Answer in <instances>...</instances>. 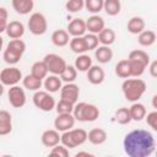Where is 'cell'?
Masks as SVG:
<instances>
[{"mask_svg": "<svg viewBox=\"0 0 157 157\" xmlns=\"http://www.w3.org/2000/svg\"><path fill=\"white\" fill-rule=\"evenodd\" d=\"M103 10L109 16H117L120 12V10H121L120 0H104Z\"/></svg>", "mask_w": 157, "mask_h": 157, "instance_id": "32", "label": "cell"}, {"mask_svg": "<svg viewBox=\"0 0 157 157\" xmlns=\"http://www.w3.org/2000/svg\"><path fill=\"white\" fill-rule=\"evenodd\" d=\"M86 72H87V80L92 85H101L104 81L105 77L104 70L98 65H92Z\"/></svg>", "mask_w": 157, "mask_h": 157, "instance_id": "13", "label": "cell"}, {"mask_svg": "<svg viewBox=\"0 0 157 157\" xmlns=\"http://www.w3.org/2000/svg\"><path fill=\"white\" fill-rule=\"evenodd\" d=\"M137 42L142 47H151L156 42V33L151 29H144L142 32L139 33Z\"/></svg>", "mask_w": 157, "mask_h": 157, "instance_id": "25", "label": "cell"}, {"mask_svg": "<svg viewBox=\"0 0 157 157\" xmlns=\"http://www.w3.org/2000/svg\"><path fill=\"white\" fill-rule=\"evenodd\" d=\"M107 137H108L107 131L101 128H93L87 132V140L92 145H102L105 142Z\"/></svg>", "mask_w": 157, "mask_h": 157, "instance_id": "17", "label": "cell"}, {"mask_svg": "<svg viewBox=\"0 0 157 157\" xmlns=\"http://www.w3.org/2000/svg\"><path fill=\"white\" fill-rule=\"evenodd\" d=\"M148 71L152 77H157V60H153L152 63H148Z\"/></svg>", "mask_w": 157, "mask_h": 157, "instance_id": "45", "label": "cell"}, {"mask_svg": "<svg viewBox=\"0 0 157 157\" xmlns=\"http://www.w3.org/2000/svg\"><path fill=\"white\" fill-rule=\"evenodd\" d=\"M43 61L44 64L47 65V69H48V72L53 74V75H60L64 69L66 67V61L63 56L55 54V53H50V54H47L44 58H43Z\"/></svg>", "mask_w": 157, "mask_h": 157, "instance_id": "6", "label": "cell"}, {"mask_svg": "<svg viewBox=\"0 0 157 157\" xmlns=\"http://www.w3.org/2000/svg\"><path fill=\"white\" fill-rule=\"evenodd\" d=\"M2 45H4V39H2V37L0 36V52H1V49H2Z\"/></svg>", "mask_w": 157, "mask_h": 157, "instance_id": "51", "label": "cell"}, {"mask_svg": "<svg viewBox=\"0 0 157 157\" xmlns=\"http://www.w3.org/2000/svg\"><path fill=\"white\" fill-rule=\"evenodd\" d=\"M78 94H80V88L74 82H67L64 86H61V88H60V98L66 99L74 104L77 102Z\"/></svg>", "mask_w": 157, "mask_h": 157, "instance_id": "9", "label": "cell"}, {"mask_svg": "<svg viewBox=\"0 0 157 157\" xmlns=\"http://www.w3.org/2000/svg\"><path fill=\"white\" fill-rule=\"evenodd\" d=\"M129 112H130L131 120L141 121L146 115V107L142 103H140L139 101L137 102H132L131 107L129 108Z\"/></svg>", "mask_w": 157, "mask_h": 157, "instance_id": "24", "label": "cell"}, {"mask_svg": "<svg viewBox=\"0 0 157 157\" xmlns=\"http://www.w3.org/2000/svg\"><path fill=\"white\" fill-rule=\"evenodd\" d=\"M32 99H33V104L43 112L53 110L55 108V104H56L54 97L48 91H40V90L36 91Z\"/></svg>", "mask_w": 157, "mask_h": 157, "instance_id": "4", "label": "cell"}, {"mask_svg": "<svg viewBox=\"0 0 157 157\" xmlns=\"http://www.w3.org/2000/svg\"><path fill=\"white\" fill-rule=\"evenodd\" d=\"M0 17L7 18V10L5 7H0Z\"/></svg>", "mask_w": 157, "mask_h": 157, "instance_id": "47", "label": "cell"}, {"mask_svg": "<svg viewBox=\"0 0 157 157\" xmlns=\"http://www.w3.org/2000/svg\"><path fill=\"white\" fill-rule=\"evenodd\" d=\"M156 101H157V94H155V96L152 97V105H153V108H155V109L157 108V104H156Z\"/></svg>", "mask_w": 157, "mask_h": 157, "instance_id": "49", "label": "cell"}, {"mask_svg": "<svg viewBox=\"0 0 157 157\" xmlns=\"http://www.w3.org/2000/svg\"><path fill=\"white\" fill-rule=\"evenodd\" d=\"M5 32L11 39H18L25 34V26L20 21H11L7 22V27Z\"/></svg>", "mask_w": 157, "mask_h": 157, "instance_id": "16", "label": "cell"}, {"mask_svg": "<svg viewBox=\"0 0 157 157\" xmlns=\"http://www.w3.org/2000/svg\"><path fill=\"white\" fill-rule=\"evenodd\" d=\"M145 20L140 16H134L128 21V32H130L131 34H139L140 32H142L145 29Z\"/></svg>", "mask_w": 157, "mask_h": 157, "instance_id": "23", "label": "cell"}, {"mask_svg": "<svg viewBox=\"0 0 157 157\" xmlns=\"http://www.w3.org/2000/svg\"><path fill=\"white\" fill-rule=\"evenodd\" d=\"M6 49H9L11 52H15V53H17L20 55H23V53L26 50V43L21 38H18V39H11L9 42Z\"/></svg>", "mask_w": 157, "mask_h": 157, "instance_id": "36", "label": "cell"}, {"mask_svg": "<svg viewBox=\"0 0 157 157\" xmlns=\"http://www.w3.org/2000/svg\"><path fill=\"white\" fill-rule=\"evenodd\" d=\"M12 130V117L7 110H0V136L10 134Z\"/></svg>", "mask_w": 157, "mask_h": 157, "instance_id": "18", "label": "cell"}, {"mask_svg": "<svg viewBox=\"0 0 157 157\" xmlns=\"http://www.w3.org/2000/svg\"><path fill=\"white\" fill-rule=\"evenodd\" d=\"M97 37H98V40H99V43L102 45H110V44H113L115 42V32L109 27L108 28L104 27L97 34Z\"/></svg>", "mask_w": 157, "mask_h": 157, "instance_id": "26", "label": "cell"}, {"mask_svg": "<svg viewBox=\"0 0 157 157\" xmlns=\"http://www.w3.org/2000/svg\"><path fill=\"white\" fill-rule=\"evenodd\" d=\"M40 140L45 147H53L60 142V134L56 129H48L43 131Z\"/></svg>", "mask_w": 157, "mask_h": 157, "instance_id": "14", "label": "cell"}, {"mask_svg": "<svg viewBox=\"0 0 157 157\" xmlns=\"http://www.w3.org/2000/svg\"><path fill=\"white\" fill-rule=\"evenodd\" d=\"M22 85H23V87L26 90L36 92V91H38L42 87V80H39V78L34 77L33 75L28 74L25 77H22Z\"/></svg>", "mask_w": 157, "mask_h": 157, "instance_id": "29", "label": "cell"}, {"mask_svg": "<svg viewBox=\"0 0 157 157\" xmlns=\"http://www.w3.org/2000/svg\"><path fill=\"white\" fill-rule=\"evenodd\" d=\"M22 80V72L16 66H9L1 70L0 82L4 86H15Z\"/></svg>", "mask_w": 157, "mask_h": 157, "instance_id": "7", "label": "cell"}, {"mask_svg": "<svg viewBox=\"0 0 157 157\" xmlns=\"http://www.w3.org/2000/svg\"><path fill=\"white\" fill-rule=\"evenodd\" d=\"M7 98L10 104L13 108H22L26 104V93L25 90L17 85L10 86L9 92H7Z\"/></svg>", "mask_w": 157, "mask_h": 157, "instance_id": "8", "label": "cell"}, {"mask_svg": "<svg viewBox=\"0 0 157 157\" xmlns=\"http://www.w3.org/2000/svg\"><path fill=\"white\" fill-rule=\"evenodd\" d=\"M43 86L45 88V91H48L49 93H55V92H59L60 88H61V78L58 76V75H49L44 78V82H43Z\"/></svg>", "mask_w": 157, "mask_h": 157, "instance_id": "20", "label": "cell"}, {"mask_svg": "<svg viewBox=\"0 0 157 157\" xmlns=\"http://www.w3.org/2000/svg\"><path fill=\"white\" fill-rule=\"evenodd\" d=\"M52 42L56 47H65L70 42V34L66 29H55L52 33Z\"/></svg>", "mask_w": 157, "mask_h": 157, "instance_id": "21", "label": "cell"}, {"mask_svg": "<svg viewBox=\"0 0 157 157\" xmlns=\"http://www.w3.org/2000/svg\"><path fill=\"white\" fill-rule=\"evenodd\" d=\"M12 7L17 13L27 15L33 10L34 2L33 0H12Z\"/></svg>", "mask_w": 157, "mask_h": 157, "instance_id": "22", "label": "cell"}, {"mask_svg": "<svg viewBox=\"0 0 157 157\" xmlns=\"http://www.w3.org/2000/svg\"><path fill=\"white\" fill-rule=\"evenodd\" d=\"M74 66H75V69L77 71L85 72V71H87L92 66V59H91L90 55H86L85 53L83 54H78V56L75 59Z\"/></svg>", "mask_w": 157, "mask_h": 157, "instance_id": "27", "label": "cell"}, {"mask_svg": "<svg viewBox=\"0 0 157 157\" xmlns=\"http://www.w3.org/2000/svg\"><path fill=\"white\" fill-rule=\"evenodd\" d=\"M28 29L34 36H42L48 29V22L42 12H33L28 20Z\"/></svg>", "mask_w": 157, "mask_h": 157, "instance_id": "5", "label": "cell"}, {"mask_svg": "<svg viewBox=\"0 0 157 157\" xmlns=\"http://www.w3.org/2000/svg\"><path fill=\"white\" fill-rule=\"evenodd\" d=\"M83 39H85L87 50H93V49H96V48L98 47V44H99V40H98L97 34H93V33L83 34Z\"/></svg>", "mask_w": 157, "mask_h": 157, "instance_id": "42", "label": "cell"}, {"mask_svg": "<svg viewBox=\"0 0 157 157\" xmlns=\"http://www.w3.org/2000/svg\"><path fill=\"white\" fill-rule=\"evenodd\" d=\"M130 60H135L137 63H141L144 65H148L150 63V55L145 52V50H141V49H135V50H131L130 54H129V58Z\"/></svg>", "mask_w": 157, "mask_h": 157, "instance_id": "33", "label": "cell"}, {"mask_svg": "<svg viewBox=\"0 0 157 157\" xmlns=\"http://www.w3.org/2000/svg\"><path fill=\"white\" fill-rule=\"evenodd\" d=\"M99 117V109L97 105L86 103L82 107V114H81V121H94Z\"/></svg>", "mask_w": 157, "mask_h": 157, "instance_id": "15", "label": "cell"}, {"mask_svg": "<svg viewBox=\"0 0 157 157\" xmlns=\"http://www.w3.org/2000/svg\"><path fill=\"white\" fill-rule=\"evenodd\" d=\"M115 75L120 78H128L130 77V64H129V60L128 59H123L117 63L115 65Z\"/></svg>", "mask_w": 157, "mask_h": 157, "instance_id": "31", "label": "cell"}, {"mask_svg": "<svg viewBox=\"0 0 157 157\" xmlns=\"http://www.w3.org/2000/svg\"><path fill=\"white\" fill-rule=\"evenodd\" d=\"M85 22H86V31H88V33H93V34H98L105 27L104 20L101 16H98L97 13H93L92 16H90Z\"/></svg>", "mask_w": 157, "mask_h": 157, "instance_id": "11", "label": "cell"}, {"mask_svg": "<svg viewBox=\"0 0 157 157\" xmlns=\"http://www.w3.org/2000/svg\"><path fill=\"white\" fill-rule=\"evenodd\" d=\"M75 118L72 113H64V114H58V117L54 120V128L58 131H66L74 128L75 125Z\"/></svg>", "mask_w": 157, "mask_h": 157, "instance_id": "10", "label": "cell"}, {"mask_svg": "<svg viewBox=\"0 0 157 157\" xmlns=\"http://www.w3.org/2000/svg\"><path fill=\"white\" fill-rule=\"evenodd\" d=\"M6 27H7V18L0 17V34L6 31Z\"/></svg>", "mask_w": 157, "mask_h": 157, "instance_id": "46", "label": "cell"}, {"mask_svg": "<svg viewBox=\"0 0 157 157\" xmlns=\"http://www.w3.org/2000/svg\"><path fill=\"white\" fill-rule=\"evenodd\" d=\"M55 109H56V113L58 114H64V113H72V109H74V103L66 101V99H63L60 98V101L55 104Z\"/></svg>", "mask_w": 157, "mask_h": 157, "instance_id": "39", "label": "cell"}, {"mask_svg": "<svg viewBox=\"0 0 157 157\" xmlns=\"http://www.w3.org/2000/svg\"><path fill=\"white\" fill-rule=\"evenodd\" d=\"M128 60L130 64V77H140L145 72V69L147 66L141 63H137L135 60H130V59H128Z\"/></svg>", "mask_w": 157, "mask_h": 157, "instance_id": "37", "label": "cell"}, {"mask_svg": "<svg viewBox=\"0 0 157 157\" xmlns=\"http://www.w3.org/2000/svg\"><path fill=\"white\" fill-rule=\"evenodd\" d=\"M121 91L126 101L129 102H137L146 91V82L141 78L134 77V78H125L121 85Z\"/></svg>", "mask_w": 157, "mask_h": 157, "instance_id": "2", "label": "cell"}, {"mask_svg": "<svg viewBox=\"0 0 157 157\" xmlns=\"http://www.w3.org/2000/svg\"><path fill=\"white\" fill-rule=\"evenodd\" d=\"M117 123L121 124V125H126L131 121V117H130V112H129V108L126 107H121V108H118L115 110V115H114Z\"/></svg>", "mask_w": 157, "mask_h": 157, "instance_id": "34", "label": "cell"}, {"mask_svg": "<svg viewBox=\"0 0 157 157\" xmlns=\"http://www.w3.org/2000/svg\"><path fill=\"white\" fill-rule=\"evenodd\" d=\"M76 157H80V156H92V153H90V152H77L76 155H75Z\"/></svg>", "mask_w": 157, "mask_h": 157, "instance_id": "48", "label": "cell"}, {"mask_svg": "<svg viewBox=\"0 0 157 157\" xmlns=\"http://www.w3.org/2000/svg\"><path fill=\"white\" fill-rule=\"evenodd\" d=\"M87 141V131L83 129H70L63 131L60 135V142L67 148H75L83 145Z\"/></svg>", "mask_w": 157, "mask_h": 157, "instance_id": "3", "label": "cell"}, {"mask_svg": "<svg viewBox=\"0 0 157 157\" xmlns=\"http://www.w3.org/2000/svg\"><path fill=\"white\" fill-rule=\"evenodd\" d=\"M4 94V85L0 82V97Z\"/></svg>", "mask_w": 157, "mask_h": 157, "instance_id": "50", "label": "cell"}, {"mask_svg": "<svg viewBox=\"0 0 157 157\" xmlns=\"http://www.w3.org/2000/svg\"><path fill=\"white\" fill-rule=\"evenodd\" d=\"M69 45H70V49L76 54H83L87 52V47H86V43L83 39V36L82 37H72L69 42Z\"/></svg>", "mask_w": 157, "mask_h": 157, "instance_id": "30", "label": "cell"}, {"mask_svg": "<svg viewBox=\"0 0 157 157\" xmlns=\"http://www.w3.org/2000/svg\"><path fill=\"white\" fill-rule=\"evenodd\" d=\"M59 76L61 78V81H64L66 83L67 82H74L77 77V70L75 69L74 65H66V67L64 69V71Z\"/></svg>", "mask_w": 157, "mask_h": 157, "instance_id": "35", "label": "cell"}, {"mask_svg": "<svg viewBox=\"0 0 157 157\" xmlns=\"http://www.w3.org/2000/svg\"><path fill=\"white\" fill-rule=\"evenodd\" d=\"M66 31L72 37H82L83 34H86V22H85V20L74 18L71 22H69Z\"/></svg>", "mask_w": 157, "mask_h": 157, "instance_id": "12", "label": "cell"}, {"mask_svg": "<svg viewBox=\"0 0 157 157\" xmlns=\"http://www.w3.org/2000/svg\"><path fill=\"white\" fill-rule=\"evenodd\" d=\"M52 156H59V157H67L69 156V148L65 147L64 145H55L52 147L50 152H49Z\"/></svg>", "mask_w": 157, "mask_h": 157, "instance_id": "43", "label": "cell"}, {"mask_svg": "<svg viewBox=\"0 0 157 157\" xmlns=\"http://www.w3.org/2000/svg\"><path fill=\"white\" fill-rule=\"evenodd\" d=\"M31 75H33L34 77L39 78V80H44L48 76V69L47 65L44 64V61H36L32 64L31 66Z\"/></svg>", "mask_w": 157, "mask_h": 157, "instance_id": "28", "label": "cell"}, {"mask_svg": "<svg viewBox=\"0 0 157 157\" xmlns=\"http://www.w3.org/2000/svg\"><path fill=\"white\" fill-rule=\"evenodd\" d=\"M83 1H85V7L88 12L98 13L99 11L103 10L104 0H83Z\"/></svg>", "mask_w": 157, "mask_h": 157, "instance_id": "38", "label": "cell"}, {"mask_svg": "<svg viewBox=\"0 0 157 157\" xmlns=\"http://www.w3.org/2000/svg\"><path fill=\"white\" fill-rule=\"evenodd\" d=\"M21 58H22V55L17 54V53H15V52H11V50H9V49H5V50H4V54H2L4 61H5L6 64H9V65H16V64L21 60Z\"/></svg>", "mask_w": 157, "mask_h": 157, "instance_id": "40", "label": "cell"}, {"mask_svg": "<svg viewBox=\"0 0 157 157\" xmlns=\"http://www.w3.org/2000/svg\"><path fill=\"white\" fill-rule=\"evenodd\" d=\"M94 58L101 64H107L113 59V50L109 45H101L94 49Z\"/></svg>", "mask_w": 157, "mask_h": 157, "instance_id": "19", "label": "cell"}, {"mask_svg": "<svg viewBox=\"0 0 157 157\" xmlns=\"http://www.w3.org/2000/svg\"><path fill=\"white\" fill-rule=\"evenodd\" d=\"M123 147L129 157H148L155 152L156 140L148 130L135 129L125 135Z\"/></svg>", "mask_w": 157, "mask_h": 157, "instance_id": "1", "label": "cell"}, {"mask_svg": "<svg viewBox=\"0 0 157 157\" xmlns=\"http://www.w3.org/2000/svg\"><path fill=\"white\" fill-rule=\"evenodd\" d=\"M83 7H85V1L83 0H67L66 4H65V9L69 12H72V13L80 12Z\"/></svg>", "mask_w": 157, "mask_h": 157, "instance_id": "41", "label": "cell"}, {"mask_svg": "<svg viewBox=\"0 0 157 157\" xmlns=\"http://www.w3.org/2000/svg\"><path fill=\"white\" fill-rule=\"evenodd\" d=\"M145 118H146V123H147V125H148L152 130L157 131V112L153 110V112H151V113H148V114L146 113Z\"/></svg>", "mask_w": 157, "mask_h": 157, "instance_id": "44", "label": "cell"}]
</instances>
